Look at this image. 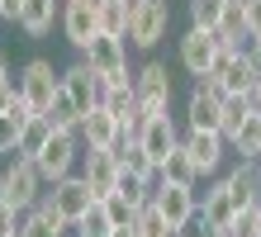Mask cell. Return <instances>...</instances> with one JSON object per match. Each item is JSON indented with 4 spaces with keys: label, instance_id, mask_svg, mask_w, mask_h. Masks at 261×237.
<instances>
[{
    "label": "cell",
    "instance_id": "cell-31",
    "mask_svg": "<svg viewBox=\"0 0 261 237\" xmlns=\"http://www.w3.org/2000/svg\"><path fill=\"white\" fill-rule=\"evenodd\" d=\"M100 209H105V218H110L114 228H133V218H138V209H133V204H128L124 195H119V190L100 199Z\"/></svg>",
    "mask_w": 261,
    "mask_h": 237
},
{
    "label": "cell",
    "instance_id": "cell-35",
    "mask_svg": "<svg viewBox=\"0 0 261 237\" xmlns=\"http://www.w3.org/2000/svg\"><path fill=\"white\" fill-rule=\"evenodd\" d=\"M19 218H24V209H14L10 199H0V237H14V232H19Z\"/></svg>",
    "mask_w": 261,
    "mask_h": 237
},
{
    "label": "cell",
    "instance_id": "cell-22",
    "mask_svg": "<svg viewBox=\"0 0 261 237\" xmlns=\"http://www.w3.org/2000/svg\"><path fill=\"white\" fill-rule=\"evenodd\" d=\"M128 19H133V0H100V34L128 38Z\"/></svg>",
    "mask_w": 261,
    "mask_h": 237
},
{
    "label": "cell",
    "instance_id": "cell-33",
    "mask_svg": "<svg viewBox=\"0 0 261 237\" xmlns=\"http://www.w3.org/2000/svg\"><path fill=\"white\" fill-rule=\"evenodd\" d=\"M76 237H114V223L105 218V209H100V204L81 218V223H76Z\"/></svg>",
    "mask_w": 261,
    "mask_h": 237
},
{
    "label": "cell",
    "instance_id": "cell-29",
    "mask_svg": "<svg viewBox=\"0 0 261 237\" xmlns=\"http://www.w3.org/2000/svg\"><path fill=\"white\" fill-rule=\"evenodd\" d=\"M223 5H228V0H190V24H195V29H209V34H219Z\"/></svg>",
    "mask_w": 261,
    "mask_h": 237
},
{
    "label": "cell",
    "instance_id": "cell-8",
    "mask_svg": "<svg viewBox=\"0 0 261 237\" xmlns=\"http://www.w3.org/2000/svg\"><path fill=\"white\" fill-rule=\"evenodd\" d=\"M105 86H110V81H105L100 71H90V62H76V67L62 71V90L71 95V104L81 109V119L90 114V109L105 104Z\"/></svg>",
    "mask_w": 261,
    "mask_h": 237
},
{
    "label": "cell",
    "instance_id": "cell-1",
    "mask_svg": "<svg viewBox=\"0 0 261 237\" xmlns=\"http://www.w3.org/2000/svg\"><path fill=\"white\" fill-rule=\"evenodd\" d=\"M43 204H48V209L62 218L67 228H76V223H81V218L100 204V195L90 190V180H86V176H76V171H71L67 180H57L48 195H43Z\"/></svg>",
    "mask_w": 261,
    "mask_h": 237
},
{
    "label": "cell",
    "instance_id": "cell-12",
    "mask_svg": "<svg viewBox=\"0 0 261 237\" xmlns=\"http://www.w3.org/2000/svg\"><path fill=\"white\" fill-rule=\"evenodd\" d=\"M138 142H143V152H147L152 162H157V171H162V162L180 147L176 119H171V114H147V119H143V128H138Z\"/></svg>",
    "mask_w": 261,
    "mask_h": 237
},
{
    "label": "cell",
    "instance_id": "cell-9",
    "mask_svg": "<svg viewBox=\"0 0 261 237\" xmlns=\"http://www.w3.org/2000/svg\"><path fill=\"white\" fill-rule=\"evenodd\" d=\"M199 81H209L219 95H247V86L256 81V71L247 67V57H242L238 47H233V52H219L214 71H209V76H199Z\"/></svg>",
    "mask_w": 261,
    "mask_h": 237
},
{
    "label": "cell",
    "instance_id": "cell-6",
    "mask_svg": "<svg viewBox=\"0 0 261 237\" xmlns=\"http://www.w3.org/2000/svg\"><path fill=\"white\" fill-rule=\"evenodd\" d=\"M86 147H81V133H62L57 128L53 138H48V147H43L34 162H38V176L48 180V185H57V180H67L71 171H76V156H81Z\"/></svg>",
    "mask_w": 261,
    "mask_h": 237
},
{
    "label": "cell",
    "instance_id": "cell-2",
    "mask_svg": "<svg viewBox=\"0 0 261 237\" xmlns=\"http://www.w3.org/2000/svg\"><path fill=\"white\" fill-rule=\"evenodd\" d=\"M81 62H90V71H100L110 86L133 81V71H128V43H124V38H114V34H95V38L86 43Z\"/></svg>",
    "mask_w": 261,
    "mask_h": 237
},
{
    "label": "cell",
    "instance_id": "cell-21",
    "mask_svg": "<svg viewBox=\"0 0 261 237\" xmlns=\"http://www.w3.org/2000/svg\"><path fill=\"white\" fill-rule=\"evenodd\" d=\"M57 128H53V119L48 114H29L24 119V128H19V147H14V152H19V156H38L43 147H48V138H53Z\"/></svg>",
    "mask_w": 261,
    "mask_h": 237
},
{
    "label": "cell",
    "instance_id": "cell-25",
    "mask_svg": "<svg viewBox=\"0 0 261 237\" xmlns=\"http://www.w3.org/2000/svg\"><path fill=\"white\" fill-rule=\"evenodd\" d=\"M119 195H124L133 209H147L152 204V195H157V180H147V176H128V171H119Z\"/></svg>",
    "mask_w": 261,
    "mask_h": 237
},
{
    "label": "cell",
    "instance_id": "cell-43",
    "mask_svg": "<svg viewBox=\"0 0 261 237\" xmlns=\"http://www.w3.org/2000/svg\"><path fill=\"white\" fill-rule=\"evenodd\" d=\"M0 24H5V0H0Z\"/></svg>",
    "mask_w": 261,
    "mask_h": 237
},
{
    "label": "cell",
    "instance_id": "cell-7",
    "mask_svg": "<svg viewBox=\"0 0 261 237\" xmlns=\"http://www.w3.org/2000/svg\"><path fill=\"white\" fill-rule=\"evenodd\" d=\"M133 90H138V104H143V119L171 114V71H166V62H147L143 71H133Z\"/></svg>",
    "mask_w": 261,
    "mask_h": 237
},
{
    "label": "cell",
    "instance_id": "cell-30",
    "mask_svg": "<svg viewBox=\"0 0 261 237\" xmlns=\"http://www.w3.org/2000/svg\"><path fill=\"white\" fill-rule=\"evenodd\" d=\"M252 114V104H247V95H223V123H219V133L223 138H233L242 128V119Z\"/></svg>",
    "mask_w": 261,
    "mask_h": 237
},
{
    "label": "cell",
    "instance_id": "cell-39",
    "mask_svg": "<svg viewBox=\"0 0 261 237\" xmlns=\"http://www.w3.org/2000/svg\"><path fill=\"white\" fill-rule=\"evenodd\" d=\"M19 5L24 0H5V19H19Z\"/></svg>",
    "mask_w": 261,
    "mask_h": 237
},
{
    "label": "cell",
    "instance_id": "cell-18",
    "mask_svg": "<svg viewBox=\"0 0 261 237\" xmlns=\"http://www.w3.org/2000/svg\"><path fill=\"white\" fill-rule=\"evenodd\" d=\"M24 29L29 38H43L53 24H62V14H57V0H24L19 5V19H14Z\"/></svg>",
    "mask_w": 261,
    "mask_h": 237
},
{
    "label": "cell",
    "instance_id": "cell-44",
    "mask_svg": "<svg viewBox=\"0 0 261 237\" xmlns=\"http://www.w3.org/2000/svg\"><path fill=\"white\" fill-rule=\"evenodd\" d=\"M256 162H261V152H256Z\"/></svg>",
    "mask_w": 261,
    "mask_h": 237
},
{
    "label": "cell",
    "instance_id": "cell-13",
    "mask_svg": "<svg viewBox=\"0 0 261 237\" xmlns=\"http://www.w3.org/2000/svg\"><path fill=\"white\" fill-rule=\"evenodd\" d=\"M180 147L190 152V162H195L199 176H209V171H219V162H223L228 138H223L219 128H190L186 138H180Z\"/></svg>",
    "mask_w": 261,
    "mask_h": 237
},
{
    "label": "cell",
    "instance_id": "cell-28",
    "mask_svg": "<svg viewBox=\"0 0 261 237\" xmlns=\"http://www.w3.org/2000/svg\"><path fill=\"white\" fill-rule=\"evenodd\" d=\"M133 228H138V237H176V228L166 223V214L157 209V204H147V209H138Z\"/></svg>",
    "mask_w": 261,
    "mask_h": 237
},
{
    "label": "cell",
    "instance_id": "cell-20",
    "mask_svg": "<svg viewBox=\"0 0 261 237\" xmlns=\"http://www.w3.org/2000/svg\"><path fill=\"white\" fill-rule=\"evenodd\" d=\"M19 237H67V223H62V218H57L48 204L38 199L34 209L19 218Z\"/></svg>",
    "mask_w": 261,
    "mask_h": 237
},
{
    "label": "cell",
    "instance_id": "cell-23",
    "mask_svg": "<svg viewBox=\"0 0 261 237\" xmlns=\"http://www.w3.org/2000/svg\"><path fill=\"white\" fill-rule=\"evenodd\" d=\"M228 147L238 152V162H256V152H261V114L242 119V128L228 138Z\"/></svg>",
    "mask_w": 261,
    "mask_h": 237
},
{
    "label": "cell",
    "instance_id": "cell-16",
    "mask_svg": "<svg viewBox=\"0 0 261 237\" xmlns=\"http://www.w3.org/2000/svg\"><path fill=\"white\" fill-rule=\"evenodd\" d=\"M186 119H190V128H219L223 123V95L209 81H195L190 100H186Z\"/></svg>",
    "mask_w": 261,
    "mask_h": 237
},
{
    "label": "cell",
    "instance_id": "cell-37",
    "mask_svg": "<svg viewBox=\"0 0 261 237\" xmlns=\"http://www.w3.org/2000/svg\"><path fill=\"white\" fill-rule=\"evenodd\" d=\"M247 34L261 38V0H247Z\"/></svg>",
    "mask_w": 261,
    "mask_h": 237
},
{
    "label": "cell",
    "instance_id": "cell-32",
    "mask_svg": "<svg viewBox=\"0 0 261 237\" xmlns=\"http://www.w3.org/2000/svg\"><path fill=\"white\" fill-rule=\"evenodd\" d=\"M223 237H261V204H252V209H242L233 223H228Z\"/></svg>",
    "mask_w": 261,
    "mask_h": 237
},
{
    "label": "cell",
    "instance_id": "cell-19",
    "mask_svg": "<svg viewBox=\"0 0 261 237\" xmlns=\"http://www.w3.org/2000/svg\"><path fill=\"white\" fill-rule=\"evenodd\" d=\"M199 209H204V218H209L214 228H223V232H228V223L242 214L238 199H233V190H228V180H219L214 190H204V204H199Z\"/></svg>",
    "mask_w": 261,
    "mask_h": 237
},
{
    "label": "cell",
    "instance_id": "cell-41",
    "mask_svg": "<svg viewBox=\"0 0 261 237\" xmlns=\"http://www.w3.org/2000/svg\"><path fill=\"white\" fill-rule=\"evenodd\" d=\"M5 76H10V62H5V52H0V81H5Z\"/></svg>",
    "mask_w": 261,
    "mask_h": 237
},
{
    "label": "cell",
    "instance_id": "cell-10",
    "mask_svg": "<svg viewBox=\"0 0 261 237\" xmlns=\"http://www.w3.org/2000/svg\"><path fill=\"white\" fill-rule=\"evenodd\" d=\"M62 34L76 52H86V43L100 34V0H67L62 5Z\"/></svg>",
    "mask_w": 261,
    "mask_h": 237
},
{
    "label": "cell",
    "instance_id": "cell-36",
    "mask_svg": "<svg viewBox=\"0 0 261 237\" xmlns=\"http://www.w3.org/2000/svg\"><path fill=\"white\" fill-rule=\"evenodd\" d=\"M19 100H24L19 95V76H5V81H0V114H10Z\"/></svg>",
    "mask_w": 261,
    "mask_h": 237
},
{
    "label": "cell",
    "instance_id": "cell-40",
    "mask_svg": "<svg viewBox=\"0 0 261 237\" xmlns=\"http://www.w3.org/2000/svg\"><path fill=\"white\" fill-rule=\"evenodd\" d=\"M114 237H138V228H114Z\"/></svg>",
    "mask_w": 261,
    "mask_h": 237
},
{
    "label": "cell",
    "instance_id": "cell-14",
    "mask_svg": "<svg viewBox=\"0 0 261 237\" xmlns=\"http://www.w3.org/2000/svg\"><path fill=\"white\" fill-rule=\"evenodd\" d=\"M152 204L166 214V223L180 228L186 218L199 209V199H195V185H180V180H157V195H152Z\"/></svg>",
    "mask_w": 261,
    "mask_h": 237
},
{
    "label": "cell",
    "instance_id": "cell-15",
    "mask_svg": "<svg viewBox=\"0 0 261 237\" xmlns=\"http://www.w3.org/2000/svg\"><path fill=\"white\" fill-rule=\"evenodd\" d=\"M81 176L90 180V190L105 199V195H114V185H119V162H114V152L110 147H86L81 152Z\"/></svg>",
    "mask_w": 261,
    "mask_h": 237
},
{
    "label": "cell",
    "instance_id": "cell-3",
    "mask_svg": "<svg viewBox=\"0 0 261 237\" xmlns=\"http://www.w3.org/2000/svg\"><path fill=\"white\" fill-rule=\"evenodd\" d=\"M43 185H48V180L38 176V162H34V156H19V152H14V156H10V166H5V199L14 204V209H24V214H29L43 195H48Z\"/></svg>",
    "mask_w": 261,
    "mask_h": 237
},
{
    "label": "cell",
    "instance_id": "cell-5",
    "mask_svg": "<svg viewBox=\"0 0 261 237\" xmlns=\"http://www.w3.org/2000/svg\"><path fill=\"white\" fill-rule=\"evenodd\" d=\"M171 29V5L166 0H133V19H128V43L133 47H157Z\"/></svg>",
    "mask_w": 261,
    "mask_h": 237
},
{
    "label": "cell",
    "instance_id": "cell-17",
    "mask_svg": "<svg viewBox=\"0 0 261 237\" xmlns=\"http://www.w3.org/2000/svg\"><path fill=\"white\" fill-rule=\"evenodd\" d=\"M119 133H124V123H119L110 109H90V114L81 119V147H114Z\"/></svg>",
    "mask_w": 261,
    "mask_h": 237
},
{
    "label": "cell",
    "instance_id": "cell-11",
    "mask_svg": "<svg viewBox=\"0 0 261 237\" xmlns=\"http://www.w3.org/2000/svg\"><path fill=\"white\" fill-rule=\"evenodd\" d=\"M219 52H223V47H219V34H209V29H195V24H190V34L180 38V67H186L195 81L214 71Z\"/></svg>",
    "mask_w": 261,
    "mask_h": 237
},
{
    "label": "cell",
    "instance_id": "cell-26",
    "mask_svg": "<svg viewBox=\"0 0 261 237\" xmlns=\"http://www.w3.org/2000/svg\"><path fill=\"white\" fill-rule=\"evenodd\" d=\"M29 114H34V109H29L24 100L14 104L10 114H0V152H10V156H14V147H19V128H24V119H29Z\"/></svg>",
    "mask_w": 261,
    "mask_h": 237
},
{
    "label": "cell",
    "instance_id": "cell-45",
    "mask_svg": "<svg viewBox=\"0 0 261 237\" xmlns=\"http://www.w3.org/2000/svg\"><path fill=\"white\" fill-rule=\"evenodd\" d=\"M14 237H19V232H14Z\"/></svg>",
    "mask_w": 261,
    "mask_h": 237
},
{
    "label": "cell",
    "instance_id": "cell-4",
    "mask_svg": "<svg viewBox=\"0 0 261 237\" xmlns=\"http://www.w3.org/2000/svg\"><path fill=\"white\" fill-rule=\"evenodd\" d=\"M57 86H62V71H57L48 57L24 62V71H19V95H24V104L34 109V114H48V104H53Z\"/></svg>",
    "mask_w": 261,
    "mask_h": 237
},
{
    "label": "cell",
    "instance_id": "cell-38",
    "mask_svg": "<svg viewBox=\"0 0 261 237\" xmlns=\"http://www.w3.org/2000/svg\"><path fill=\"white\" fill-rule=\"evenodd\" d=\"M247 104H252V114H261V81L247 86Z\"/></svg>",
    "mask_w": 261,
    "mask_h": 237
},
{
    "label": "cell",
    "instance_id": "cell-34",
    "mask_svg": "<svg viewBox=\"0 0 261 237\" xmlns=\"http://www.w3.org/2000/svg\"><path fill=\"white\" fill-rule=\"evenodd\" d=\"M176 237H223V228H214L209 218H204V209H195L186 223L176 228Z\"/></svg>",
    "mask_w": 261,
    "mask_h": 237
},
{
    "label": "cell",
    "instance_id": "cell-42",
    "mask_svg": "<svg viewBox=\"0 0 261 237\" xmlns=\"http://www.w3.org/2000/svg\"><path fill=\"white\" fill-rule=\"evenodd\" d=\"M0 199H5V171H0Z\"/></svg>",
    "mask_w": 261,
    "mask_h": 237
},
{
    "label": "cell",
    "instance_id": "cell-27",
    "mask_svg": "<svg viewBox=\"0 0 261 237\" xmlns=\"http://www.w3.org/2000/svg\"><path fill=\"white\" fill-rule=\"evenodd\" d=\"M162 180H180V185H195L199 180V171H195V162H190V152L186 147H176L171 156L162 162V171H157Z\"/></svg>",
    "mask_w": 261,
    "mask_h": 237
},
{
    "label": "cell",
    "instance_id": "cell-24",
    "mask_svg": "<svg viewBox=\"0 0 261 237\" xmlns=\"http://www.w3.org/2000/svg\"><path fill=\"white\" fill-rule=\"evenodd\" d=\"M48 119H53V128H62V133H81V109L71 104V95L62 86H57L53 104H48Z\"/></svg>",
    "mask_w": 261,
    "mask_h": 237
}]
</instances>
